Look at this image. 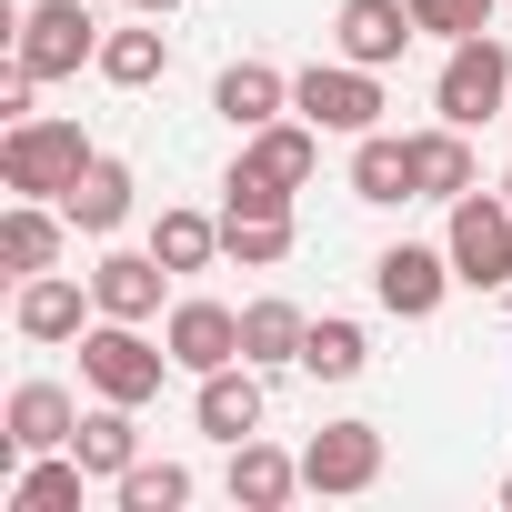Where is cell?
<instances>
[{
    "instance_id": "1",
    "label": "cell",
    "mask_w": 512,
    "mask_h": 512,
    "mask_svg": "<svg viewBox=\"0 0 512 512\" xmlns=\"http://www.w3.org/2000/svg\"><path fill=\"white\" fill-rule=\"evenodd\" d=\"M322 161V131L312 121H262V131H241V161L221 181V211H292V191L312 181Z\"/></svg>"
},
{
    "instance_id": "2",
    "label": "cell",
    "mask_w": 512,
    "mask_h": 512,
    "mask_svg": "<svg viewBox=\"0 0 512 512\" xmlns=\"http://www.w3.org/2000/svg\"><path fill=\"white\" fill-rule=\"evenodd\" d=\"M91 161L101 151L81 141V121H51V111H31V121L0 131V181H11V201H61Z\"/></svg>"
},
{
    "instance_id": "3",
    "label": "cell",
    "mask_w": 512,
    "mask_h": 512,
    "mask_svg": "<svg viewBox=\"0 0 512 512\" xmlns=\"http://www.w3.org/2000/svg\"><path fill=\"white\" fill-rule=\"evenodd\" d=\"M161 372H181V362H171V342H141V322H111V312H101V322L81 332V382H91L101 402H131V412H141V402L161 392Z\"/></svg>"
},
{
    "instance_id": "4",
    "label": "cell",
    "mask_w": 512,
    "mask_h": 512,
    "mask_svg": "<svg viewBox=\"0 0 512 512\" xmlns=\"http://www.w3.org/2000/svg\"><path fill=\"white\" fill-rule=\"evenodd\" d=\"M432 111H442V121H462V131L502 121V111H512V51H502L492 31L452 41V51H442V81H432Z\"/></svg>"
},
{
    "instance_id": "5",
    "label": "cell",
    "mask_w": 512,
    "mask_h": 512,
    "mask_svg": "<svg viewBox=\"0 0 512 512\" xmlns=\"http://www.w3.org/2000/svg\"><path fill=\"white\" fill-rule=\"evenodd\" d=\"M442 251H452V282H462V292H502V282H512V201H502V191H462Z\"/></svg>"
},
{
    "instance_id": "6",
    "label": "cell",
    "mask_w": 512,
    "mask_h": 512,
    "mask_svg": "<svg viewBox=\"0 0 512 512\" xmlns=\"http://www.w3.org/2000/svg\"><path fill=\"white\" fill-rule=\"evenodd\" d=\"M292 111H302L312 131L362 141V131H382V71H362V61H312V71L292 81Z\"/></svg>"
},
{
    "instance_id": "7",
    "label": "cell",
    "mask_w": 512,
    "mask_h": 512,
    "mask_svg": "<svg viewBox=\"0 0 512 512\" xmlns=\"http://www.w3.org/2000/svg\"><path fill=\"white\" fill-rule=\"evenodd\" d=\"M101 21H91V0H31V11H21V51L11 61H31L41 81H71L81 61H101Z\"/></svg>"
},
{
    "instance_id": "8",
    "label": "cell",
    "mask_w": 512,
    "mask_h": 512,
    "mask_svg": "<svg viewBox=\"0 0 512 512\" xmlns=\"http://www.w3.org/2000/svg\"><path fill=\"white\" fill-rule=\"evenodd\" d=\"M382 482V432L372 422H322L312 442H302V492H372Z\"/></svg>"
},
{
    "instance_id": "9",
    "label": "cell",
    "mask_w": 512,
    "mask_h": 512,
    "mask_svg": "<svg viewBox=\"0 0 512 512\" xmlns=\"http://www.w3.org/2000/svg\"><path fill=\"white\" fill-rule=\"evenodd\" d=\"M372 292L392 322H432L442 292H452V251H422V241H392L382 262H372Z\"/></svg>"
},
{
    "instance_id": "10",
    "label": "cell",
    "mask_w": 512,
    "mask_h": 512,
    "mask_svg": "<svg viewBox=\"0 0 512 512\" xmlns=\"http://www.w3.org/2000/svg\"><path fill=\"white\" fill-rule=\"evenodd\" d=\"M161 342H171V362H181V372L201 382V372L241 362V312H231V302H201V292H191V302H171V312H161Z\"/></svg>"
},
{
    "instance_id": "11",
    "label": "cell",
    "mask_w": 512,
    "mask_h": 512,
    "mask_svg": "<svg viewBox=\"0 0 512 512\" xmlns=\"http://www.w3.org/2000/svg\"><path fill=\"white\" fill-rule=\"evenodd\" d=\"M191 422H201L221 452H231V442H251V432H262V362H221V372H201Z\"/></svg>"
},
{
    "instance_id": "12",
    "label": "cell",
    "mask_w": 512,
    "mask_h": 512,
    "mask_svg": "<svg viewBox=\"0 0 512 512\" xmlns=\"http://www.w3.org/2000/svg\"><path fill=\"white\" fill-rule=\"evenodd\" d=\"M412 0H342L332 11V41H342V61H362V71H392L402 51H412Z\"/></svg>"
},
{
    "instance_id": "13",
    "label": "cell",
    "mask_w": 512,
    "mask_h": 512,
    "mask_svg": "<svg viewBox=\"0 0 512 512\" xmlns=\"http://www.w3.org/2000/svg\"><path fill=\"white\" fill-rule=\"evenodd\" d=\"M0 432H11V452H21V462H31V452H71L81 402H71L61 382H21L11 402H0Z\"/></svg>"
},
{
    "instance_id": "14",
    "label": "cell",
    "mask_w": 512,
    "mask_h": 512,
    "mask_svg": "<svg viewBox=\"0 0 512 512\" xmlns=\"http://www.w3.org/2000/svg\"><path fill=\"white\" fill-rule=\"evenodd\" d=\"M81 312H101V302H91V282H71V272H31L21 302H11L21 342H81V332H91Z\"/></svg>"
},
{
    "instance_id": "15",
    "label": "cell",
    "mask_w": 512,
    "mask_h": 512,
    "mask_svg": "<svg viewBox=\"0 0 512 512\" xmlns=\"http://www.w3.org/2000/svg\"><path fill=\"white\" fill-rule=\"evenodd\" d=\"M161 251H101L91 262V302L111 312V322H161Z\"/></svg>"
},
{
    "instance_id": "16",
    "label": "cell",
    "mask_w": 512,
    "mask_h": 512,
    "mask_svg": "<svg viewBox=\"0 0 512 512\" xmlns=\"http://www.w3.org/2000/svg\"><path fill=\"white\" fill-rule=\"evenodd\" d=\"M61 231H71L61 201H11V211H0V272H11V282L61 272Z\"/></svg>"
},
{
    "instance_id": "17",
    "label": "cell",
    "mask_w": 512,
    "mask_h": 512,
    "mask_svg": "<svg viewBox=\"0 0 512 512\" xmlns=\"http://www.w3.org/2000/svg\"><path fill=\"white\" fill-rule=\"evenodd\" d=\"M352 201H372V211L422 201V171H412V141L402 131H362L352 141Z\"/></svg>"
},
{
    "instance_id": "18",
    "label": "cell",
    "mask_w": 512,
    "mask_h": 512,
    "mask_svg": "<svg viewBox=\"0 0 512 512\" xmlns=\"http://www.w3.org/2000/svg\"><path fill=\"white\" fill-rule=\"evenodd\" d=\"M221 492H231L241 512H282V502L302 492V462H292V452H272L262 432H251V442H231V472H221Z\"/></svg>"
},
{
    "instance_id": "19",
    "label": "cell",
    "mask_w": 512,
    "mask_h": 512,
    "mask_svg": "<svg viewBox=\"0 0 512 512\" xmlns=\"http://www.w3.org/2000/svg\"><path fill=\"white\" fill-rule=\"evenodd\" d=\"M81 482H91L81 452H31L11 482H0V512H81Z\"/></svg>"
},
{
    "instance_id": "20",
    "label": "cell",
    "mask_w": 512,
    "mask_h": 512,
    "mask_svg": "<svg viewBox=\"0 0 512 512\" xmlns=\"http://www.w3.org/2000/svg\"><path fill=\"white\" fill-rule=\"evenodd\" d=\"M131 191H141V181H131V161H111V151H101V161H91V171H81V181L61 191V211H71V231L111 241V231L131 221Z\"/></svg>"
},
{
    "instance_id": "21",
    "label": "cell",
    "mask_w": 512,
    "mask_h": 512,
    "mask_svg": "<svg viewBox=\"0 0 512 512\" xmlns=\"http://www.w3.org/2000/svg\"><path fill=\"white\" fill-rule=\"evenodd\" d=\"M211 111H221L231 131H262V121H282V111H292V81H282L272 61H231V71L211 81Z\"/></svg>"
},
{
    "instance_id": "22",
    "label": "cell",
    "mask_w": 512,
    "mask_h": 512,
    "mask_svg": "<svg viewBox=\"0 0 512 512\" xmlns=\"http://www.w3.org/2000/svg\"><path fill=\"white\" fill-rule=\"evenodd\" d=\"M91 71H101V81H111V91H151V81H161V71H171V31H161V21H151V11H141V31H111V41H101V61H91Z\"/></svg>"
},
{
    "instance_id": "23",
    "label": "cell",
    "mask_w": 512,
    "mask_h": 512,
    "mask_svg": "<svg viewBox=\"0 0 512 512\" xmlns=\"http://www.w3.org/2000/svg\"><path fill=\"white\" fill-rule=\"evenodd\" d=\"M71 452L91 462V482H121V472L141 462V422H131V402H101V412H81Z\"/></svg>"
},
{
    "instance_id": "24",
    "label": "cell",
    "mask_w": 512,
    "mask_h": 512,
    "mask_svg": "<svg viewBox=\"0 0 512 512\" xmlns=\"http://www.w3.org/2000/svg\"><path fill=\"white\" fill-rule=\"evenodd\" d=\"M412 171H422V201H462V191H472V131H462V121L412 131Z\"/></svg>"
},
{
    "instance_id": "25",
    "label": "cell",
    "mask_w": 512,
    "mask_h": 512,
    "mask_svg": "<svg viewBox=\"0 0 512 512\" xmlns=\"http://www.w3.org/2000/svg\"><path fill=\"white\" fill-rule=\"evenodd\" d=\"M151 251H161L171 282H181V272H211V262H221V221H211V211H161V221H151Z\"/></svg>"
},
{
    "instance_id": "26",
    "label": "cell",
    "mask_w": 512,
    "mask_h": 512,
    "mask_svg": "<svg viewBox=\"0 0 512 512\" xmlns=\"http://www.w3.org/2000/svg\"><path fill=\"white\" fill-rule=\"evenodd\" d=\"M302 332H312V312H292V302H251V312H241V362L282 372V362H302Z\"/></svg>"
},
{
    "instance_id": "27",
    "label": "cell",
    "mask_w": 512,
    "mask_h": 512,
    "mask_svg": "<svg viewBox=\"0 0 512 512\" xmlns=\"http://www.w3.org/2000/svg\"><path fill=\"white\" fill-rule=\"evenodd\" d=\"M221 251H231L241 272L292 262V211H221Z\"/></svg>"
},
{
    "instance_id": "28",
    "label": "cell",
    "mask_w": 512,
    "mask_h": 512,
    "mask_svg": "<svg viewBox=\"0 0 512 512\" xmlns=\"http://www.w3.org/2000/svg\"><path fill=\"white\" fill-rule=\"evenodd\" d=\"M362 362H372V332L362 322H312L302 332V372L312 382H362Z\"/></svg>"
},
{
    "instance_id": "29",
    "label": "cell",
    "mask_w": 512,
    "mask_h": 512,
    "mask_svg": "<svg viewBox=\"0 0 512 512\" xmlns=\"http://www.w3.org/2000/svg\"><path fill=\"white\" fill-rule=\"evenodd\" d=\"M111 492H121V512H181V502H191V472H181V462H131Z\"/></svg>"
},
{
    "instance_id": "30",
    "label": "cell",
    "mask_w": 512,
    "mask_h": 512,
    "mask_svg": "<svg viewBox=\"0 0 512 512\" xmlns=\"http://www.w3.org/2000/svg\"><path fill=\"white\" fill-rule=\"evenodd\" d=\"M492 11H502V0H412V21L432 41H472V31H492Z\"/></svg>"
},
{
    "instance_id": "31",
    "label": "cell",
    "mask_w": 512,
    "mask_h": 512,
    "mask_svg": "<svg viewBox=\"0 0 512 512\" xmlns=\"http://www.w3.org/2000/svg\"><path fill=\"white\" fill-rule=\"evenodd\" d=\"M31 91H41V71L11 61V71H0V121H31Z\"/></svg>"
},
{
    "instance_id": "32",
    "label": "cell",
    "mask_w": 512,
    "mask_h": 512,
    "mask_svg": "<svg viewBox=\"0 0 512 512\" xmlns=\"http://www.w3.org/2000/svg\"><path fill=\"white\" fill-rule=\"evenodd\" d=\"M131 11H151V21H171V11H181V0H131Z\"/></svg>"
},
{
    "instance_id": "33",
    "label": "cell",
    "mask_w": 512,
    "mask_h": 512,
    "mask_svg": "<svg viewBox=\"0 0 512 512\" xmlns=\"http://www.w3.org/2000/svg\"><path fill=\"white\" fill-rule=\"evenodd\" d=\"M502 502H512V472H502Z\"/></svg>"
},
{
    "instance_id": "34",
    "label": "cell",
    "mask_w": 512,
    "mask_h": 512,
    "mask_svg": "<svg viewBox=\"0 0 512 512\" xmlns=\"http://www.w3.org/2000/svg\"><path fill=\"white\" fill-rule=\"evenodd\" d=\"M502 201H512V171H502Z\"/></svg>"
}]
</instances>
